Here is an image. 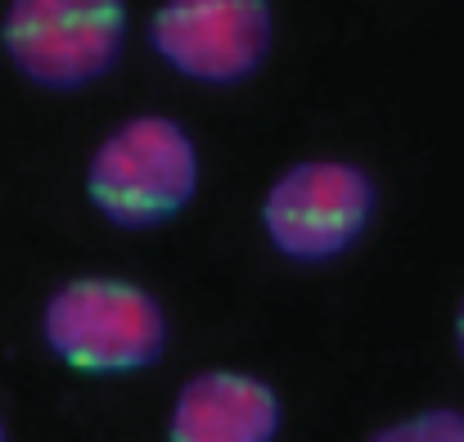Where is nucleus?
Masks as SVG:
<instances>
[{
    "instance_id": "nucleus-5",
    "label": "nucleus",
    "mask_w": 464,
    "mask_h": 442,
    "mask_svg": "<svg viewBox=\"0 0 464 442\" xmlns=\"http://www.w3.org/2000/svg\"><path fill=\"white\" fill-rule=\"evenodd\" d=\"M158 59L203 86L248 82L276 41L271 0H167L150 23Z\"/></svg>"
},
{
    "instance_id": "nucleus-3",
    "label": "nucleus",
    "mask_w": 464,
    "mask_h": 442,
    "mask_svg": "<svg viewBox=\"0 0 464 442\" xmlns=\"http://www.w3.org/2000/svg\"><path fill=\"white\" fill-rule=\"evenodd\" d=\"M0 41L41 91H82L118 68L127 0H9Z\"/></svg>"
},
{
    "instance_id": "nucleus-7",
    "label": "nucleus",
    "mask_w": 464,
    "mask_h": 442,
    "mask_svg": "<svg viewBox=\"0 0 464 442\" xmlns=\"http://www.w3.org/2000/svg\"><path fill=\"white\" fill-rule=\"evenodd\" d=\"M370 442H464V411L433 407V411H420L411 420L379 429Z\"/></svg>"
},
{
    "instance_id": "nucleus-8",
    "label": "nucleus",
    "mask_w": 464,
    "mask_h": 442,
    "mask_svg": "<svg viewBox=\"0 0 464 442\" xmlns=\"http://www.w3.org/2000/svg\"><path fill=\"white\" fill-rule=\"evenodd\" d=\"M456 343H460V357H464V302H460V316H456Z\"/></svg>"
},
{
    "instance_id": "nucleus-6",
    "label": "nucleus",
    "mask_w": 464,
    "mask_h": 442,
    "mask_svg": "<svg viewBox=\"0 0 464 442\" xmlns=\"http://www.w3.org/2000/svg\"><path fill=\"white\" fill-rule=\"evenodd\" d=\"M280 420V398L257 375L203 370L176 393L167 442H276Z\"/></svg>"
},
{
    "instance_id": "nucleus-1",
    "label": "nucleus",
    "mask_w": 464,
    "mask_h": 442,
    "mask_svg": "<svg viewBox=\"0 0 464 442\" xmlns=\"http://www.w3.org/2000/svg\"><path fill=\"white\" fill-rule=\"evenodd\" d=\"M198 190V149L171 118H131L109 132L86 167L91 203L122 231L171 221Z\"/></svg>"
},
{
    "instance_id": "nucleus-4",
    "label": "nucleus",
    "mask_w": 464,
    "mask_h": 442,
    "mask_svg": "<svg viewBox=\"0 0 464 442\" xmlns=\"http://www.w3.org/2000/svg\"><path fill=\"white\" fill-rule=\"evenodd\" d=\"M374 203L379 190L365 167L343 158H311L271 185L262 203V226L280 258L315 267L347 253L365 235Z\"/></svg>"
},
{
    "instance_id": "nucleus-2",
    "label": "nucleus",
    "mask_w": 464,
    "mask_h": 442,
    "mask_svg": "<svg viewBox=\"0 0 464 442\" xmlns=\"http://www.w3.org/2000/svg\"><path fill=\"white\" fill-rule=\"evenodd\" d=\"M45 348L82 375H131L162 361L167 316L158 298L127 280H72L50 294Z\"/></svg>"
},
{
    "instance_id": "nucleus-9",
    "label": "nucleus",
    "mask_w": 464,
    "mask_h": 442,
    "mask_svg": "<svg viewBox=\"0 0 464 442\" xmlns=\"http://www.w3.org/2000/svg\"><path fill=\"white\" fill-rule=\"evenodd\" d=\"M0 442H5V425H0Z\"/></svg>"
}]
</instances>
